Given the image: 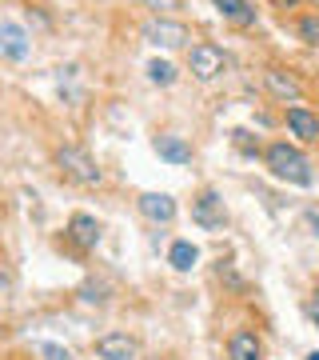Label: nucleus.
<instances>
[{
  "label": "nucleus",
  "instance_id": "nucleus-1",
  "mask_svg": "<svg viewBox=\"0 0 319 360\" xmlns=\"http://www.w3.org/2000/svg\"><path fill=\"white\" fill-rule=\"evenodd\" d=\"M264 160H268V168H271V176H280V180H287V184H311V165H307V156L295 148V144H287V141H276V144H268V153H264Z\"/></svg>",
  "mask_w": 319,
  "mask_h": 360
},
{
  "label": "nucleus",
  "instance_id": "nucleus-2",
  "mask_svg": "<svg viewBox=\"0 0 319 360\" xmlns=\"http://www.w3.org/2000/svg\"><path fill=\"white\" fill-rule=\"evenodd\" d=\"M56 165H60V172L72 184H80V188H96L104 180V172L96 168V160H92L84 148H76V144H64V148H56Z\"/></svg>",
  "mask_w": 319,
  "mask_h": 360
},
{
  "label": "nucleus",
  "instance_id": "nucleus-3",
  "mask_svg": "<svg viewBox=\"0 0 319 360\" xmlns=\"http://www.w3.org/2000/svg\"><path fill=\"white\" fill-rule=\"evenodd\" d=\"M140 32H144L148 44H156V49H179V44H188L191 40L188 25H184V20H168V16H152Z\"/></svg>",
  "mask_w": 319,
  "mask_h": 360
},
{
  "label": "nucleus",
  "instance_id": "nucleus-4",
  "mask_svg": "<svg viewBox=\"0 0 319 360\" xmlns=\"http://www.w3.org/2000/svg\"><path fill=\"white\" fill-rule=\"evenodd\" d=\"M224 65H228V56L216 44H191L188 49V68L196 80H216L224 72Z\"/></svg>",
  "mask_w": 319,
  "mask_h": 360
},
{
  "label": "nucleus",
  "instance_id": "nucleus-5",
  "mask_svg": "<svg viewBox=\"0 0 319 360\" xmlns=\"http://www.w3.org/2000/svg\"><path fill=\"white\" fill-rule=\"evenodd\" d=\"M283 120H287L292 136H299L304 144H315V141H319V116L311 112V108H304V104H292V108L283 112Z\"/></svg>",
  "mask_w": 319,
  "mask_h": 360
},
{
  "label": "nucleus",
  "instance_id": "nucleus-6",
  "mask_svg": "<svg viewBox=\"0 0 319 360\" xmlns=\"http://www.w3.org/2000/svg\"><path fill=\"white\" fill-rule=\"evenodd\" d=\"M136 205H140V212L152 220V224H172V220H176V200L168 193H144Z\"/></svg>",
  "mask_w": 319,
  "mask_h": 360
},
{
  "label": "nucleus",
  "instance_id": "nucleus-7",
  "mask_svg": "<svg viewBox=\"0 0 319 360\" xmlns=\"http://www.w3.org/2000/svg\"><path fill=\"white\" fill-rule=\"evenodd\" d=\"M264 84H268V92L271 96H280V101L295 104L299 96H304V84H299L287 68H268V72H264Z\"/></svg>",
  "mask_w": 319,
  "mask_h": 360
},
{
  "label": "nucleus",
  "instance_id": "nucleus-8",
  "mask_svg": "<svg viewBox=\"0 0 319 360\" xmlns=\"http://www.w3.org/2000/svg\"><path fill=\"white\" fill-rule=\"evenodd\" d=\"M96 356L100 360H132L136 356V340L128 333H108L96 340Z\"/></svg>",
  "mask_w": 319,
  "mask_h": 360
},
{
  "label": "nucleus",
  "instance_id": "nucleus-9",
  "mask_svg": "<svg viewBox=\"0 0 319 360\" xmlns=\"http://www.w3.org/2000/svg\"><path fill=\"white\" fill-rule=\"evenodd\" d=\"M68 236H72L80 248H96L100 245V220L88 217V212H76V217L68 220Z\"/></svg>",
  "mask_w": 319,
  "mask_h": 360
},
{
  "label": "nucleus",
  "instance_id": "nucleus-10",
  "mask_svg": "<svg viewBox=\"0 0 319 360\" xmlns=\"http://www.w3.org/2000/svg\"><path fill=\"white\" fill-rule=\"evenodd\" d=\"M228 356L231 360H264V345H259V336L240 328V333L228 340Z\"/></svg>",
  "mask_w": 319,
  "mask_h": 360
},
{
  "label": "nucleus",
  "instance_id": "nucleus-11",
  "mask_svg": "<svg viewBox=\"0 0 319 360\" xmlns=\"http://www.w3.org/2000/svg\"><path fill=\"white\" fill-rule=\"evenodd\" d=\"M191 217L200 220L204 229H219V224H224V200H219L216 193H204L196 200V212H191Z\"/></svg>",
  "mask_w": 319,
  "mask_h": 360
},
{
  "label": "nucleus",
  "instance_id": "nucleus-12",
  "mask_svg": "<svg viewBox=\"0 0 319 360\" xmlns=\"http://www.w3.org/2000/svg\"><path fill=\"white\" fill-rule=\"evenodd\" d=\"M156 153L164 156L168 165H188L191 160V144L184 136H156Z\"/></svg>",
  "mask_w": 319,
  "mask_h": 360
},
{
  "label": "nucleus",
  "instance_id": "nucleus-13",
  "mask_svg": "<svg viewBox=\"0 0 319 360\" xmlns=\"http://www.w3.org/2000/svg\"><path fill=\"white\" fill-rule=\"evenodd\" d=\"M219 8V16L224 20H231V25H255V8H252V0H212Z\"/></svg>",
  "mask_w": 319,
  "mask_h": 360
},
{
  "label": "nucleus",
  "instance_id": "nucleus-14",
  "mask_svg": "<svg viewBox=\"0 0 319 360\" xmlns=\"http://www.w3.org/2000/svg\"><path fill=\"white\" fill-rule=\"evenodd\" d=\"M168 260H172V269L188 272L191 264L200 260V252H196V245H191V240H176V245L168 248Z\"/></svg>",
  "mask_w": 319,
  "mask_h": 360
},
{
  "label": "nucleus",
  "instance_id": "nucleus-15",
  "mask_svg": "<svg viewBox=\"0 0 319 360\" xmlns=\"http://www.w3.org/2000/svg\"><path fill=\"white\" fill-rule=\"evenodd\" d=\"M0 37H4V49H8V56H16V60H20V56L28 52L25 32H20L16 25H0Z\"/></svg>",
  "mask_w": 319,
  "mask_h": 360
},
{
  "label": "nucleus",
  "instance_id": "nucleus-16",
  "mask_svg": "<svg viewBox=\"0 0 319 360\" xmlns=\"http://www.w3.org/2000/svg\"><path fill=\"white\" fill-rule=\"evenodd\" d=\"M295 32H299V40H304V44H311V49H319V13H311V16H299V25H295Z\"/></svg>",
  "mask_w": 319,
  "mask_h": 360
},
{
  "label": "nucleus",
  "instance_id": "nucleus-17",
  "mask_svg": "<svg viewBox=\"0 0 319 360\" xmlns=\"http://www.w3.org/2000/svg\"><path fill=\"white\" fill-rule=\"evenodd\" d=\"M148 80H152V84H172V80H176V68L168 65V60H148Z\"/></svg>",
  "mask_w": 319,
  "mask_h": 360
},
{
  "label": "nucleus",
  "instance_id": "nucleus-18",
  "mask_svg": "<svg viewBox=\"0 0 319 360\" xmlns=\"http://www.w3.org/2000/svg\"><path fill=\"white\" fill-rule=\"evenodd\" d=\"M140 8H152V13H160V16H168V13H176L179 8V0H136Z\"/></svg>",
  "mask_w": 319,
  "mask_h": 360
},
{
  "label": "nucleus",
  "instance_id": "nucleus-19",
  "mask_svg": "<svg viewBox=\"0 0 319 360\" xmlns=\"http://www.w3.org/2000/svg\"><path fill=\"white\" fill-rule=\"evenodd\" d=\"M40 352L48 360H68V348H56V345H40Z\"/></svg>",
  "mask_w": 319,
  "mask_h": 360
},
{
  "label": "nucleus",
  "instance_id": "nucleus-20",
  "mask_svg": "<svg viewBox=\"0 0 319 360\" xmlns=\"http://www.w3.org/2000/svg\"><path fill=\"white\" fill-rule=\"evenodd\" d=\"M307 316H311V321L319 324V300H307Z\"/></svg>",
  "mask_w": 319,
  "mask_h": 360
},
{
  "label": "nucleus",
  "instance_id": "nucleus-21",
  "mask_svg": "<svg viewBox=\"0 0 319 360\" xmlns=\"http://www.w3.org/2000/svg\"><path fill=\"white\" fill-rule=\"evenodd\" d=\"M307 360H319V352H307Z\"/></svg>",
  "mask_w": 319,
  "mask_h": 360
}]
</instances>
